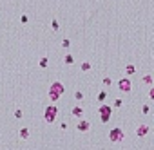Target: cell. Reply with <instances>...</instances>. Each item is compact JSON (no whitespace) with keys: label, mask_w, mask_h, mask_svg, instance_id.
<instances>
[{"label":"cell","mask_w":154,"mask_h":150,"mask_svg":"<svg viewBox=\"0 0 154 150\" xmlns=\"http://www.w3.org/2000/svg\"><path fill=\"white\" fill-rule=\"evenodd\" d=\"M40 67H42V69H45V67H47V58H45V56H44L42 60H40Z\"/></svg>","instance_id":"cell-17"},{"label":"cell","mask_w":154,"mask_h":150,"mask_svg":"<svg viewBox=\"0 0 154 150\" xmlns=\"http://www.w3.org/2000/svg\"><path fill=\"white\" fill-rule=\"evenodd\" d=\"M98 114H100V120H101V123H107V121L111 120V114H112L111 105H101L100 109H98Z\"/></svg>","instance_id":"cell-4"},{"label":"cell","mask_w":154,"mask_h":150,"mask_svg":"<svg viewBox=\"0 0 154 150\" xmlns=\"http://www.w3.org/2000/svg\"><path fill=\"white\" fill-rule=\"evenodd\" d=\"M96 98H98V101H100V103H104V101L107 100V92H105V91H101V92L96 96Z\"/></svg>","instance_id":"cell-10"},{"label":"cell","mask_w":154,"mask_h":150,"mask_svg":"<svg viewBox=\"0 0 154 150\" xmlns=\"http://www.w3.org/2000/svg\"><path fill=\"white\" fill-rule=\"evenodd\" d=\"M56 116H58V107L53 103V105H47L45 107V112H44V120L45 123H53L56 120Z\"/></svg>","instance_id":"cell-2"},{"label":"cell","mask_w":154,"mask_h":150,"mask_svg":"<svg viewBox=\"0 0 154 150\" xmlns=\"http://www.w3.org/2000/svg\"><path fill=\"white\" fill-rule=\"evenodd\" d=\"M82 71H84V72L91 71V63H89V62H84V63H82Z\"/></svg>","instance_id":"cell-13"},{"label":"cell","mask_w":154,"mask_h":150,"mask_svg":"<svg viewBox=\"0 0 154 150\" xmlns=\"http://www.w3.org/2000/svg\"><path fill=\"white\" fill-rule=\"evenodd\" d=\"M82 114H84V110H82V107H80V105H76L75 109H73V116H75V117H80V120H82Z\"/></svg>","instance_id":"cell-9"},{"label":"cell","mask_w":154,"mask_h":150,"mask_svg":"<svg viewBox=\"0 0 154 150\" xmlns=\"http://www.w3.org/2000/svg\"><path fill=\"white\" fill-rule=\"evenodd\" d=\"M64 62L67 63V65H71V63H73V62H75V58H73V56H71V54H65V58H64Z\"/></svg>","instance_id":"cell-14"},{"label":"cell","mask_w":154,"mask_h":150,"mask_svg":"<svg viewBox=\"0 0 154 150\" xmlns=\"http://www.w3.org/2000/svg\"><path fill=\"white\" fill-rule=\"evenodd\" d=\"M125 72H127V74H134V72H136V67L131 63V65H127V67H125Z\"/></svg>","instance_id":"cell-11"},{"label":"cell","mask_w":154,"mask_h":150,"mask_svg":"<svg viewBox=\"0 0 154 150\" xmlns=\"http://www.w3.org/2000/svg\"><path fill=\"white\" fill-rule=\"evenodd\" d=\"M109 139L112 143H120V141L125 139V132H123L120 127H114V128H111V132H109Z\"/></svg>","instance_id":"cell-3"},{"label":"cell","mask_w":154,"mask_h":150,"mask_svg":"<svg viewBox=\"0 0 154 150\" xmlns=\"http://www.w3.org/2000/svg\"><path fill=\"white\" fill-rule=\"evenodd\" d=\"M51 25H53V29H55V31H58V22H56L55 18H53V22H51Z\"/></svg>","instance_id":"cell-23"},{"label":"cell","mask_w":154,"mask_h":150,"mask_svg":"<svg viewBox=\"0 0 154 150\" xmlns=\"http://www.w3.org/2000/svg\"><path fill=\"white\" fill-rule=\"evenodd\" d=\"M69 45H71V42H69L67 38H65V40H62V47H65V49H67Z\"/></svg>","instance_id":"cell-19"},{"label":"cell","mask_w":154,"mask_h":150,"mask_svg":"<svg viewBox=\"0 0 154 150\" xmlns=\"http://www.w3.org/2000/svg\"><path fill=\"white\" fill-rule=\"evenodd\" d=\"M121 105H123V101H121V100H114V107H116V109H120Z\"/></svg>","instance_id":"cell-21"},{"label":"cell","mask_w":154,"mask_h":150,"mask_svg":"<svg viewBox=\"0 0 154 150\" xmlns=\"http://www.w3.org/2000/svg\"><path fill=\"white\" fill-rule=\"evenodd\" d=\"M101 83H104V87H111V83H112V80H111L109 76H105L104 80H101Z\"/></svg>","instance_id":"cell-12"},{"label":"cell","mask_w":154,"mask_h":150,"mask_svg":"<svg viewBox=\"0 0 154 150\" xmlns=\"http://www.w3.org/2000/svg\"><path fill=\"white\" fill-rule=\"evenodd\" d=\"M149 98L154 100V89H152V87H150V91H149Z\"/></svg>","instance_id":"cell-24"},{"label":"cell","mask_w":154,"mask_h":150,"mask_svg":"<svg viewBox=\"0 0 154 150\" xmlns=\"http://www.w3.org/2000/svg\"><path fill=\"white\" fill-rule=\"evenodd\" d=\"M62 94H64V83H60V81H53V85L49 87V100L55 103Z\"/></svg>","instance_id":"cell-1"},{"label":"cell","mask_w":154,"mask_h":150,"mask_svg":"<svg viewBox=\"0 0 154 150\" xmlns=\"http://www.w3.org/2000/svg\"><path fill=\"white\" fill-rule=\"evenodd\" d=\"M20 22H22V24H27V22H29V18H27V15H22V18H20Z\"/></svg>","instance_id":"cell-22"},{"label":"cell","mask_w":154,"mask_h":150,"mask_svg":"<svg viewBox=\"0 0 154 150\" xmlns=\"http://www.w3.org/2000/svg\"><path fill=\"white\" fill-rule=\"evenodd\" d=\"M149 134V125H140L136 128V136L138 137H143V136H147Z\"/></svg>","instance_id":"cell-7"},{"label":"cell","mask_w":154,"mask_h":150,"mask_svg":"<svg viewBox=\"0 0 154 150\" xmlns=\"http://www.w3.org/2000/svg\"><path fill=\"white\" fill-rule=\"evenodd\" d=\"M141 112H143V114H149V112H150V107H149V105H143V107H141Z\"/></svg>","instance_id":"cell-18"},{"label":"cell","mask_w":154,"mask_h":150,"mask_svg":"<svg viewBox=\"0 0 154 150\" xmlns=\"http://www.w3.org/2000/svg\"><path fill=\"white\" fill-rule=\"evenodd\" d=\"M15 117H16V120H20V117H22V110H20V109L15 110Z\"/></svg>","instance_id":"cell-20"},{"label":"cell","mask_w":154,"mask_h":150,"mask_svg":"<svg viewBox=\"0 0 154 150\" xmlns=\"http://www.w3.org/2000/svg\"><path fill=\"white\" fill-rule=\"evenodd\" d=\"M18 136L22 137V139H29V128H26V127H22L18 130Z\"/></svg>","instance_id":"cell-8"},{"label":"cell","mask_w":154,"mask_h":150,"mask_svg":"<svg viewBox=\"0 0 154 150\" xmlns=\"http://www.w3.org/2000/svg\"><path fill=\"white\" fill-rule=\"evenodd\" d=\"M118 89H120L121 92H131V89H132L131 80H129V78H121V80L118 81Z\"/></svg>","instance_id":"cell-5"},{"label":"cell","mask_w":154,"mask_h":150,"mask_svg":"<svg viewBox=\"0 0 154 150\" xmlns=\"http://www.w3.org/2000/svg\"><path fill=\"white\" fill-rule=\"evenodd\" d=\"M143 81H145L147 85H152V76L150 74H145V76H143Z\"/></svg>","instance_id":"cell-15"},{"label":"cell","mask_w":154,"mask_h":150,"mask_svg":"<svg viewBox=\"0 0 154 150\" xmlns=\"http://www.w3.org/2000/svg\"><path fill=\"white\" fill-rule=\"evenodd\" d=\"M76 128H78L80 132H87L89 128H91V123H89L87 120H80V121H78V125H76Z\"/></svg>","instance_id":"cell-6"},{"label":"cell","mask_w":154,"mask_h":150,"mask_svg":"<svg viewBox=\"0 0 154 150\" xmlns=\"http://www.w3.org/2000/svg\"><path fill=\"white\" fill-rule=\"evenodd\" d=\"M75 98H76L78 101H82V100H84V92H82V91H76V92H75Z\"/></svg>","instance_id":"cell-16"}]
</instances>
